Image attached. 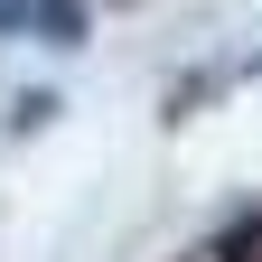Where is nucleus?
Wrapping results in <instances>:
<instances>
[{
  "label": "nucleus",
  "instance_id": "obj_1",
  "mask_svg": "<svg viewBox=\"0 0 262 262\" xmlns=\"http://www.w3.org/2000/svg\"><path fill=\"white\" fill-rule=\"evenodd\" d=\"M215 262H262V225H234V234L215 244Z\"/></svg>",
  "mask_w": 262,
  "mask_h": 262
},
{
  "label": "nucleus",
  "instance_id": "obj_3",
  "mask_svg": "<svg viewBox=\"0 0 262 262\" xmlns=\"http://www.w3.org/2000/svg\"><path fill=\"white\" fill-rule=\"evenodd\" d=\"M19 19H38V10H28V0H0V28H19Z\"/></svg>",
  "mask_w": 262,
  "mask_h": 262
},
{
  "label": "nucleus",
  "instance_id": "obj_2",
  "mask_svg": "<svg viewBox=\"0 0 262 262\" xmlns=\"http://www.w3.org/2000/svg\"><path fill=\"white\" fill-rule=\"evenodd\" d=\"M38 38H84V10H38Z\"/></svg>",
  "mask_w": 262,
  "mask_h": 262
}]
</instances>
